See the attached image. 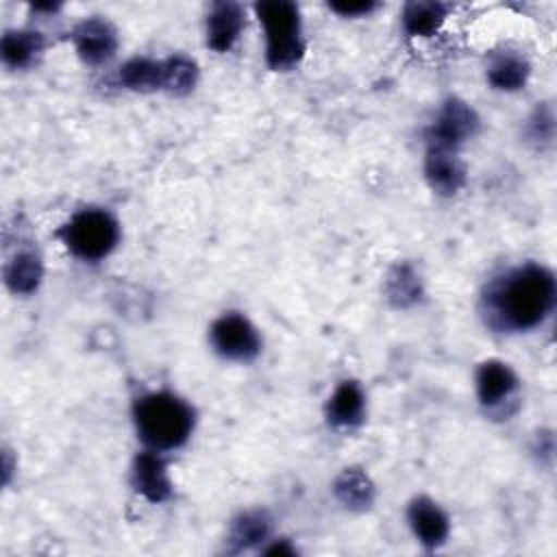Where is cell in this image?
<instances>
[{"mask_svg":"<svg viewBox=\"0 0 557 557\" xmlns=\"http://www.w3.org/2000/svg\"><path fill=\"white\" fill-rule=\"evenodd\" d=\"M555 305V272L540 261H522L492 274L479 294L483 324L503 335L540 329L553 315Z\"/></svg>","mask_w":557,"mask_h":557,"instance_id":"1","label":"cell"},{"mask_svg":"<svg viewBox=\"0 0 557 557\" xmlns=\"http://www.w3.org/2000/svg\"><path fill=\"white\" fill-rule=\"evenodd\" d=\"M131 420L144 448L168 455L187 446L196 431L194 405L172 389H150L131 405Z\"/></svg>","mask_w":557,"mask_h":557,"instance_id":"2","label":"cell"},{"mask_svg":"<svg viewBox=\"0 0 557 557\" xmlns=\"http://www.w3.org/2000/svg\"><path fill=\"white\" fill-rule=\"evenodd\" d=\"M263 30V59L272 72L294 70L307 50L302 13L296 2L270 0L252 4Z\"/></svg>","mask_w":557,"mask_h":557,"instance_id":"3","label":"cell"},{"mask_svg":"<svg viewBox=\"0 0 557 557\" xmlns=\"http://www.w3.org/2000/svg\"><path fill=\"white\" fill-rule=\"evenodd\" d=\"M63 248L78 261L98 263L115 252L122 239L117 218L104 207L76 209L57 231Z\"/></svg>","mask_w":557,"mask_h":557,"instance_id":"4","label":"cell"},{"mask_svg":"<svg viewBox=\"0 0 557 557\" xmlns=\"http://www.w3.org/2000/svg\"><path fill=\"white\" fill-rule=\"evenodd\" d=\"M522 381L503 359H483L474 370V394L490 418L509 420L520 407Z\"/></svg>","mask_w":557,"mask_h":557,"instance_id":"5","label":"cell"},{"mask_svg":"<svg viewBox=\"0 0 557 557\" xmlns=\"http://www.w3.org/2000/svg\"><path fill=\"white\" fill-rule=\"evenodd\" d=\"M211 350L228 363H252L263 350L257 324L242 311H224L209 326Z\"/></svg>","mask_w":557,"mask_h":557,"instance_id":"6","label":"cell"},{"mask_svg":"<svg viewBox=\"0 0 557 557\" xmlns=\"http://www.w3.org/2000/svg\"><path fill=\"white\" fill-rule=\"evenodd\" d=\"M481 131V117L476 109L459 98V96H448L440 109L435 111V117L424 131V141L426 146L433 148H446V150H457L466 146L470 139H474Z\"/></svg>","mask_w":557,"mask_h":557,"instance_id":"7","label":"cell"},{"mask_svg":"<svg viewBox=\"0 0 557 557\" xmlns=\"http://www.w3.org/2000/svg\"><path fill=\"white\" fill-rule=\"evenodd\" d=\"M76 57L91 67L107 65L120 48L117 28L102 15H89L74 24L70 33Z\"/></svg>","mask_w":557,"mask_h":557,"instance_id":"8","label":"cell"},{"mask_svg":"<svg viewBox=\"0 0 557 557\" xmlns=\"http://www.w3.org/2000/svg\"><path fill=\"white\" fill-rule=\"evenodd\" d=\"M128 483L137 496L150 505H163L174 496V481L168 470L165 455L141 448L131 461Z\"/></svg>","mask_w":557,"mask_h":557,"instance_id":"9","label":"cell"},{"mask_svg":"<svg viewBox=\"0 0 557 557\" xmlns=\"http://www.w3.org/2000/svg\"><path fill=\"white\" fill-rule=\"evenodd\" d=\"M407 527L424 550H440L450 537V516L431 496L418 494L405 509Z\"/></svg>","mask_w":557,"mask_h":557,"instance_id":"10","label":"cell"},{"mask_svg":"<svg viewBox=\"0 0 557 557\" xmlns=\"http://www.w3.org/2000/svg\"><path fill=\"white\" fill-rule=\"evenodd\" d=\"M368 416V394L357 379H342L324 403V420L333 431L359 429Z\"/></svg>","mask_w":557,"mask_h":557,"instance_id":"11","label":"cell"},{"mask_svg":"<svg viewBox=\"0 0 557 557\" xmlns=\"http://www.w3.org/2000/svg\"><path fill=\"white\" fill-rule=\"evenodd\" d=\"M422 172L431 191L442 198L457 196L463 189L468 178L466 163L461 161L457 150L433 148V146H426L424 150Z\"/></svg>","mask_w":557,"mask_h":557,"instance_id":"12","label":"cell"},{"mask_svg":"<svg viewBox=\"0 0 557 557\" xmlns=\"http://www.w3.org/2000/svg\"><path fill=\"white\" fill-rule=\"evenodd\" d=\"M246 28V9L239 2H213L205 17V44L218 54L233 50Z\"/></svg>","mask_w":557,"mask_h":557,"instance_id":"13","label":"cell"},{"mask_svg":"<svg viewBox=\"0 0 557 557\" xmlns=\"http://www.w3.org/2000/svg\"><path fill=\"white\" fill-rule=\"evenodd\" d=\"M274 524L265 509L239 511L226 527L224 550L239 555L246 550H259L272 537Z\"/></svg>","mask_w":557,"mask_h":557,"instance_id":"14","label":"cell"},{"mask_svg":"<svg viewBox=\"0 0 557 557\" xmlns=\"http://www.w3.org/2000/svg\"><path fill=\"white\" fill-rule=\"evenodd\" d=\"M531 61L524 52L513 48H503L492 52L485 65V81L492 89L513 94L527 87L531 78Z\"/></svg>","mask_w":557,"mask_h":557,"instance_id":"15","label":"cell"},{"mask_svg":"<svg viewBox=\"0 0 557 557\" xmlns=\"http://www.w3.org/2000/svg\"><path fill=\"white\" fill-rule=\"evenodd\" d=\"M383 296L389 302V307H394L398 311L418 307L426 296L424 278H422V272L418 270V265L407 259L396 261L385 274Z\"/></svg>","mask_w":557,"mask_h":557,"instance_id":"16","label":"cell"},{"mask_svg":"<svg viewBox=\"0 0 557 557\" xmlns=\"http://www.w3.org/2000/svg\"><path fill=\"white\" fill-rule=\"evenodd\" d=\"M333 498L350 513H366L376 503V485L359 466L342 468L331 485Z\"/></svg>","mask_w":557,"mask_h":557,"instance_id":"17","label":"cell"},{"mask_svg":"<svg viewBox=\"0 0 557 557\" xmlns=\"http://www.w3.org/2000/svg\"><path fill=\"white\" fill-rule=\"evenodd\" d=\"M46 52V37L35 28H9L0 39V59L4 67L24 72L35 67Z\"/></svg>","mask_w":557,"mask_h":557,"instance_id":"18","label":"cell"},{"mask_svg":"<svg viewBox=\"0 0 557 557\" xmlns=\"http://www.w3.org/2000/svg\"><path fill=\"white\" fill-rule=\"evenodd\" d=\"M4 285L15 296H33L44 281V259L37 248H17L2 268Z\"/></svg>","mask_w":557,"mask_h":557,"instance_id":"19","label":"cell"},{"mask_svg":"<svg viewBox=\"0 0 557 557\" xmlns=\"http://www.w3.org/2000/svg\"><path fill=\"white\" fill-rule=\"evenodd\" d=\"M448 4L437 0H411L400 11V26L407 37L426 39L440 33L448 20Z\"/></svg>","mask_w":557,"mask_h":557,"instance_id":"20","label":"cell"},{"mask_svg":"<svg viewBox=\"0 0 557 557\" xmlns=\"http://www.w3.org/2000/svg\"><path fill=\"white\" fill-rule=\"evenodd\" d=\"M117 83L126 91L154 94L163 87V59L131 57L117 70Z\"/></svg>","mask_w":557,"mask_h":557,"instance_id":"21","label":"cell"},{"mask_svg":"<svg viewBox=\"0 0 557 557\" xmlns=\"http://www.w3.org/2000/svg\"><path fill=\"white\" fill-rule=\"evenodd\" d=\"M198 78H200V67L196 59L181 52L163 59V87H161L163 94L183 98L196 89Z\"/></svg>","mask_w":557,"mask_h":557,"instance_id":"22","label":"cell"},{"mask_svg":"<svg viewBox=\"0 0 557 557\" xmlns=\"http://www.w3.org/2000/svg\"><path fill=\"white\" fill-rule=\"evenodd\" d=\"M524 135L540 150L550 146L555 139V109L550 102H537L524 124Z\"/></svg>","mask_w":557,"mask_h":557,"instance_id":"23","label":"cell"},{"mask_svg":"<svg viewBox=\"0 0 557 557\" xmlns=\"http://www.w3.org/2000/svg\"><path fill=\"white\" fill-rule=\"evenodd\" d=\"M381 4L379 2H372V0H361V2H329V9L333 13H337L339 17H346V20H357V17H368L372 15Z\"/></svg>","mask_w":557,"mask_h":557,"instance_id":"24","label":"cell"},{"mask_svg":"<svg viewBox=\"0 0 557 557\" xmlns=\"http://www.w3.org/2000/svg\"><path fill=\"white\" fill-rule=\"evenodd\" d=\"M259 555H278V557H294L298 555V548L287 540V537H270L261 548Z\"/></svg>","mask_w":557,"mask_h":557,"instance_id":"25","label":"cell"},{"mask_svg":"<svg viewBox=\"0 0 557 557\" xmlns=\"http://www.w3.org/2000/svg\"><path fill=\"white\" fill-rule=\"evenodd\" d=\"M61 9V4L57 2H46V4H33V11L37 13H57Z\"/></svg>","mask_w":557,"mask_h":557,"instance_id":"26","label":"cell"}]
</instances>
